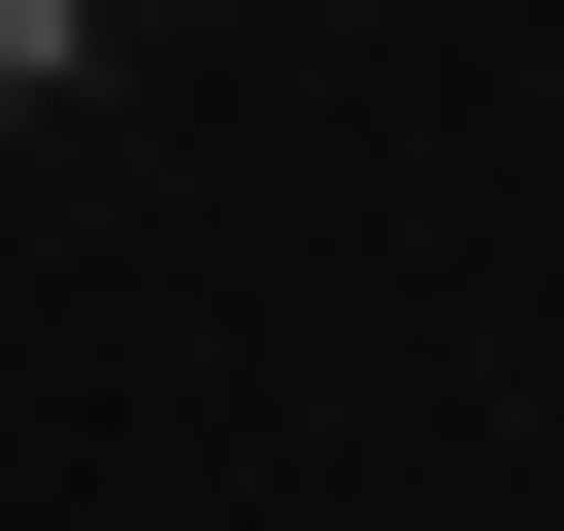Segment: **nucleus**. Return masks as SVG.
Wrapping results in <instances>:
<instances>
[{
	"instance_id": "1",
	"label": "nucleus",
	"mask_w": 564,
	"mask_h": 531,
	"mask_svg": "<svg viewBox=\"0 0 564 531\" xmlns=\"http://www.w3.org/2000/svg\"><path fill=\"white\" fill-rule=\"evenodd\" d=\"M67 34H100V0H0V100H67Z\"/></svg>"
}]
</instances>
